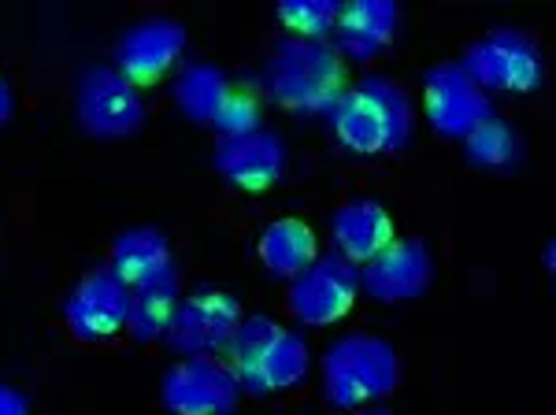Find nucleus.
I'll return each instance as SVG.
<instances>
[{"instance_id": "1", "label": "nucleus", "mask_w": 556, "mask_h": 415, "mask_svg": "<svg viewBox=\"0 0 556 415\" xmlns=\"http://www.w3.org/2000/svg\"><path fill=\"white\" fill-rule=\"evenodd\" d=\"M334 138L356 156H386L405 149L412 134V101L393 78L371 75L349 86L330 108Z\"/></svg>"}, {"instance_id": "2", "label": "nucleus", "mask_w": 556, "mask_h": 415, "mask_svg": "<svg viewBox=\"0 0 556 415\" xmlns=\"http://www.w3.org/2000/svg\"><path fill=\"white\" fill-rule=\"evenodd\" d=\"M260 83H264L267 97L275 104L301 115L330 112L349 89L342 56L327 41H298V38H286L271 52Z\"/></svg>"}, {"instance_id": "3", "label": "nucleus", "mask_w": 556, "mask_h": 415, "mask_svg": "<svg viewBox=\"0 0 556 415\" xmlns=\"http://www.w3.org/2000/svg\"><path fill=\"white\" fill-rule=\"evenodd\" d=\"M230 367H235L241 390L256 397H271L282 390H293L304 382L312 367L308 341L298 330H286L282 323L267 319V315H249L241 319L227 349Z\"/></svg>"}, {"instance_id": "4", "label": "nucleus", "mask_w": 556, "mask_h": 415, "mask_svg": "<svg viewBox=\"0 0 556 415\" xmlns=\"http://www.w3.org/2000/svg\"><path fill=\"white\" fill-rule=\"evenodd\" d=\"M397 349L375 334H345L323 353V397L334 408H361L397 390Z\"/></svg>"}, {"instance_id": "5", "label": "nucleus", "mask_w": 556, "mask_h": 415, "mask_svg": "<svg viewBox=\"0 0 556 415\" xmlns=\"http://www.w3.org/2000/svg\"><path fill=\"white\" fill-rule=\"evenodd\" d=\"M464 75L471 78L482 93H534L542 86L545 60L534 38L523 30H490L486 38L468 45L460 60Z\"/></svg>"}, {"instance_id": "6", "label": "nucleus", "mask_w": 556, "mask_h": 415, "mask_svg": "<svg viewBox=\"0 0 556 415\" xmlns=\"http://www.w3.org/2000/svg\"><path fill=\"white\" fill-rule=\"evenodd\" d=\"M238 327H241V304L235 301V297H230L227 290L201 286V290H193L190 297L178 301L164 341L182 360L219 356L230 349Z\"/></svg>"}, {"instance_id": "7", "label": "nucleus", "mask_w": 556, "mask_h": 415, "mask_svg": "<svg viewBox=\"0 0 556 415\" xmlns=\"http://www.w3.org/2000/svg\"><path fill=\"white\" fill-rule=\"evenodd\" d=\"M356 290H361L356 264H349L338 252H327V256H316L293 278L286 304L308 327H334L338 319H345L353 312Z\"/></svg>"}, {"instance_id": "8", "label": "nucleus", "mask_w": 556, "mask_h": 415, "mask_svg": "<svg viewBox=\"0 0 556 415\" xmlns=\"http://www.w3.org/2000/svg\"><path fill=\"white\" fill-rule=\"evenodd\" d=\"M75 112L86 134L93 138H130L146 123V104L130 78H123L115 67H89L78 78Z\"/></svg>"}, {"instance_id": "9", "label": "nucleus", "mask_w": 556, "mask_h": 415, "mask_svg": "<svg viewBox=\"0 0 556 415\" xmlns=\"http://www.w3.org/2000/svg\"><path fill=\"white\" fill-rule=\"evenodd\" d=\"M160 397L172 415H230L241 401V382L227 360L190 356L167 367Z\"/></svg>"}, {"instance_id": "10", "label": "nucleus", "mask_w": 556, "mask_h": 415, "mask_svg": "<svg viewBox=\"0 0 556 415\" xmlns=\"http://www.w3.org/2000/svg\"><path fill=\"white\" fill-rule=\"evenodd\" d=\"M427 120L445 138H468L479 123L493 115L490 97L464 75L460 63H438L424 75Z\"/></svg>"}, {"instance_id": "11", "label": "nucleus", "mask_w": 556, "mask_h": 415, "mask_svg": "<svg viewBox=\"0 0 556 415\" xmlns=\"http://www.w3.org/2000/svg\"><path fill=\"white\" fill-rule=\"evenodd\" d=\"M130 290L112 271H89L64 301V323L78 341H104L127 330Z\"/></svg>"}, {"instance_id": "12", "label": "nucleus", "mask_w": 556, "mask_h": 415, "mask_svg": "<svg viewBox=\"0 0 556 415\" xmlns=\"http://www.w3.org/2000/svg\"><path fill=\"white\" fill-rule=\"evenodd\" d=\"M186 52V26L175 20H164V15H152V20H141L127 26L115 41V71L123 78L138 83H156L167 71L182 60Z\"/></svg>"}, {"instance_id": "13", "label": "nucleus", "mask_w": 556, "mask_h": 415, "mask_svg": "<svg viewBox=\"0 0 556 415\" xmlns=\"http://www.w3.org/2000/svg\"><path fill=\"white\" fill-rule=\"evenodd\" d=\"M430 275H434V264H430L427 246L416 238H405L390 241L371 264H364L361 286L379 304H405L427 293Z\"/></svg>"}, {"instance_id": "14", "label": "nucleus", "mask_w": 556, "mask_h": 415, "mask_svg": "<svg viewBox=\"0 0 556 415\" xmlns=\"http://www.w3.org/2000/svg\"><path fill=\"white\" fill-rule=\"evenodd\" d=\"M212 164L227 186L260 193V189L275 186L282 178L286 146L278 134L260 126V130L241 134V138H219V146L212 152Z\"/></svg>"}, {"instance_id": "15", "label": "nucleus", "mask_w": 556, "mask_h": 415, "mask_svg": "<svg viewBox=\"0 0 556 415\" xmlns=\"http://www.w3.org/2000/svg\"><path fill=\"white\" fill-rule=\"evenodd\" d=\"M330 238H334L338 256L349 264H371L379 252L390 246L393 219L379 201H349L330 219Z\"/></svg>"}, {"instance_id": "16", "label": "nucleus", "mask_w": 556, "mask_h": 415, "mask_svg": "<svg viewBox=\"0 0 556 415\" xmlns=\"http://www.w3.org/2000/svg\"><path fill=\"white\" fill-rule=\"evenodd\" d=\"M112 271L127 290L138 286L160 282L175 271L172 260V241L164 238L156 227H130L112 241Z\"/></svg>"}, {"instance_id": "17", "label": "nucleus", "mask_w": 556, "mask_h": 415, "mask_svg": "<svg viewBox=\"0 0 556 415\" xmlns=\"http://www.w3.org/2000/svg\"><path fill=\"white\" fill-rule=\"evenodd\" d=\"M338 45L349 60H375L397 34V4L393 0H349L338 12Z\"/></svg>"}, {"instance_id": "18", "label": "nucleus", "mask_w": 556, "mask_h": 415, "mask_svg": "<svg viewBox=\"0 0 556 415\" xmlns=\"http://www.w3.org/2000/svg\"><path fill=\"white\" fill-rule=\"evenodd\" d=\"M256 249H260V264L271 271L275 278H286V282H293V278L319 256L316 234H312L308 223H301V219L267 223V230L260 234Z\"/></svg>"}, {"instance_id": "19", "label": "nucleus", "mask_w": 556, "mask_h": 415, "mask_svg": "<svg viewBox=\"0 0 556 415\" xmlns=\"http://www.w3.org/2000/svg\"><path fill=\"white\" fill-rule=\"evenodd\" d=\"M230 93H235V86H230L227 71L215 67V63H204V60L186 63L172 86L178 112L193 123H212L215 115H219V108L227 104Z\"/></svg>"}, {"instance_id": "20", "label": "nucleus", "mask_w": 556, "mask_h": 415, "mask_svg": "<svg viewBox=\"0 0 556 415\" xmlns=\"http://www.w3.org/2000/svg\"><path fill=\"white\" fill-rule=\"evenodd\" d=\"M182 301V290H178V271H172L167 278L149 286H138L130 290V315H127V330L134 341H160L172 327V315Z\"/></svg>"}, {"instance_id": "21", "label": "nucleus", "mask_w": 556, "mask_h": 415, "mask_svg": "<svg viewBox=\"0 0 556 415\" xmlns=\"http://www.w3.org/2000/svg\"><path fill=\"white\" fill-rule=\"evenodd\" d=\"M338 0H282L278 4V23L298 41H323L338 26Z\"/></svg>"}, {"instance_id": "22", "label": "nucleus", "mask_w": 556, "mask_h": 415, "mask_svg": "<svg viewBox=\"0 0 556 415\" xmlns=\"http://www.w3.org/2000/svg\"><path fill=\"white\" fill-rule=\"evenodd\" d=\"M464 146H468V164L490 167V171L493 167H508L516 160V152H519L516 130L505 120H497V115H490L486 123L475 126L468 138H464Z\"/></svg>"}, {"instance_id": "23", "label": "nucleus", "mask_w": 556, "mask_h": 415, "mask_svg": "<svg viewBox=\"0 0 556 415\" xmlns=\"http://www.w3.org/2000/svg\"><path fill=\"white\" fill-rule=\"evenodd\" d=\"M264 123V108H260L256 93H245V89H235L227 97V104L219 108V115L212 120V126L219 130V138H241V134H253Z\"/></svg>"}, {"instance_id": "24", "label": "nucleus", "mask_w": 556, "mask_h": 415, "mask_svg": "<svg viewBox=\"0 0 556 415\" xmlns=\"http://www.w3.org/2000/svg\"><path fill=\"white\" fill-rule=\"evenodd\" d=\"M0 415H30V401L15 386L0 382Z\"/></svg>"}, {"instance_id": "25", "label": "nucleus", "mask_w": 556, "mask_h": 415, "mask_svg": "<svg viewBox=\"0 0 556 415\" xmlns=\"http://www.w3.org/2000/svg\"><path fill=\"white\" fill-rule=\"evenodd\" d=\"M12 112H15V97H12V86L0 78V126H4L8 120H12Z\"/></svg>"}, {"instance_id": "26", "label": "nucleus", "mask_w": 556, "mask_h": 415, "mask_svg": "<svg viewBox=\"0 0 556 415\" xmlns=\"http://www.w3.org/2000/svg\"><path fill=\"white\" fill-rule=\"evenodd\" d=\"M364 415H393V412H382V408H375V412H364Z\"/></svg>"}]
</instances>
